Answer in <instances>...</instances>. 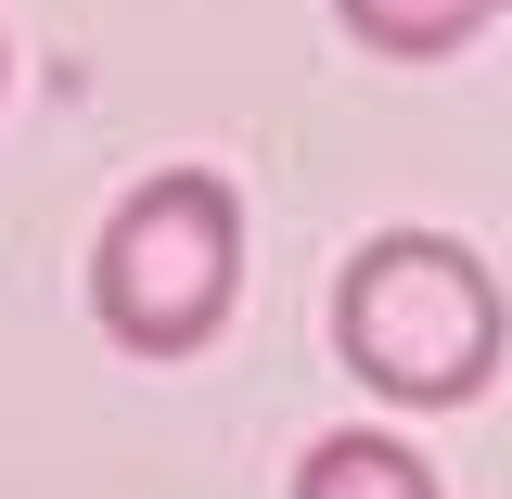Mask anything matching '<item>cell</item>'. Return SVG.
<instances>
[{
  "mask_svg": "<svg viewBox=\"0 0 512 499\" xmlns=\"http://www.w3.org/2000/svg\"><path fill=\"white\" fill-rule=\"evenodd\" d=\"M500 346H512V295L461 231L397 218L333 269V359L384 410H474L500 384Z\"/></svg>",
  "mask_w": 512,
  "mask_h": 499,
  "instance_id": "1",
  "label": "cell"
},
{
  "mask_svg": "<svg viewBox=\"0 0 512 499\" xmlns=\"http://www.w3.org/2000/svg\"><path fill=\"white\" fill-rule=\"evenodd\" d=\"M244 308V180L231 167H154L116 192L90 244V320L128 359H205Z\"/></svg>",
  "mask_w": 512,
  "mask_h": 499,
  "instance_id": "2",
  "label": "cell"
},
{
  "mask_svg": "<svg viewBox=\"0 0 512 499\" xmlns=\"http://www.w3.org/2000/svg\"><path fill=\"white\" fill-rule=\"evenodd\" d=\"M295 499H448L436 461L410 436H372V423H346V436H320L308 461H295Z\"/></svg>",
  "mask_w": 512,
  "mask_h": 499,
  "instance_id": "3",
  "label": "cell"
},
{
  "mask_svg": "<svg viewBox=\"0 0 512 499\" xmlns=\"http://www.w3.org/2000/svg\"><path fill=\"white\" fill-rule=\"evenodd\" d=\"M487 13H500V0H333V26H346L359 52H384V64H448Z\"/></svg>",
  "mask_w": 512,
  "mask_h": 499,
  "instance_id": "4",
  "label": "cell"
},
{
  "mask_svg": "<svg viewBox=\"0 0 512 499\" xmlns=\"http://www.w3.org/2000/svg\"><path fill=\"white\" fill-rule=\"evenodd\" d=\"M0 90H13V39H0Z\"/></svg>",
  "mask_w": 512,
  "mask_h": 499,
  "instance_id": "5",
  "label": "cell"
},
{
  "mask_svg": "<svg viewBox=\"0 0 512 499\" xmlns=\"http://www.w3.org/2000/svg\"><path fill=\"white\" fill-rule=\"evenodd\" d=\"M500 13H512V0H500Z\"/></svg>",
  "mask_w": 512,
  "mask_h": 499,
  "instance_id": "6",
  "label": "cell"
}]
</instances>
